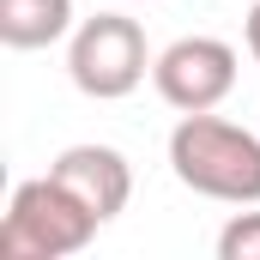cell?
I'll use <instances>...</instances> for the list:
<instances>
[{
  "instance_id": "obj_7",
  "label": "cell",
  "mask_w": 260,
  "mask_h": 260,
  "mask_svg": "<svg viewBox=\"0 0 260 260\" xmlns=\"http://www.w3.org/2000/svg\"><path fill=\"white\" fill-rule=\"evenodd\" d=\"M218 260H260V212H236L218 230Z\"/></svg>"
},
{
  "instance_id": "obj_3",
  "label": "cell",
  "mask_w": 260,
  "mask_h": 260,
  "mask_svg": "<svg viewBox=\"0 0 260 260\" xmlns=\"http://www.w3.org/2000/svg\"><path fill=\"white\" fill-rule=\"evenodd\" d=\"M151 61L157 55L145 49V30H139V18H127V12H97V18L73 24L67 79L85 97H97V103H115V97L139 91V79L151 73Z\"/></svg>"
},
{
  "instance_id": "obj_4",
  "label": "cell",
  "mask_w": 260,
  "mask_h": 260,
  "mask_svg": "<svg viewBox=\"0 0 260 260\" xmlns=\"http://www.w3.org/2000/svg\"><path fill=\"white\" fill-rule=\"evenodd\" d=\"M151 85L176 115H200L218 109L236 91V49L224 37H176L157 61H151Z\"/></svg>"
},
{
  "instance_id": "obj_2",
  "label": "cell",
  "mask_w": 260,
  "mask_h": 260,
  "mask_svg": "<svg viewBox=\"0 0 260 260\" xmlns=\"http://www.w3.org/2000/svg\"><path fill=\"white\" fill-rule=\"evenodd\" d=\"M97 224L103 218L61 176H37V182L12 188V206L0 218V254L6 260H67L97 236Z\"/></svg>"
},
{
  "instance_id": "obj_1",
  "label": "cell",
  "mask_w": 260,
  "mask_h": 260,
  "mask_svg": "<svg viewBox=\"0 0 260 260\" xmlns=\"http://www.w3.org/2000/svg\"><path fill=\"white\" fill-rule=\"evenodd\" d=\"M170 170L176 182L218 206H260V133L236 127L212 109L182 115L170 133Z\"/></svg>"
},
{
  "instance_id": "obj_8",
  "label": "cell",
  "mask_w": 260,
  "mask_h": 260,
  "mask_svg": "<svg viewBox=\"0 0 260 260\" xmlns=\"http://www.w3.org/2000/svg\"><path fill=\"white\" fill-rule=\"evenodd\" d=\"M248 55L260 61V0H254V12H248Z\"/></svg>"
},
{
  "instance_id": "obj_6",
  "label": "cell",
  "mask_w": 260,
  "mask_h": 260,
  "mask_svg": "<svg viewBox=\"0 0 260 260\" xmlns=\"http://www.w3.org/2000/svg\"><path fill=\"white\" fill-rule=\"evenodd\" d=\"M61 37H73V0H0L6 49H49Z\"/></svg>"
},
{
  "instance_id": "obj_5",
  "label": "cell",
  "mask_w": 260,
  "mask_h": 260,
  "mask_svg": "<svg viewBox=\"0 0 260 260\" xmlns=\"http://www.w3.org/2000/svg\"><path fill=\"white\" fill-rule=\"evenodd\" d=\"M49 176H61V182L85 200L103 224H109L115 212H127V200H133V164L115 151V145H97V139L67 145L61 157L49 164Z\"/></svg>"
}]
</instances>
